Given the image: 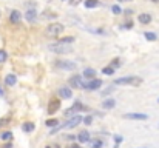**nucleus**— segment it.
I'll return each mask as SVG.
<instances>
[{
  "instance_id": "nucleus-1",
  "label": "nucleus",
  "mask_w": 159,
  "mask_h": 148,
  "mask_svg": "<svg viewBox=\"0 0 159 148\" xmlns=\"http://www.w3.org/2000/svg\"><path fill=\"white\" fill-rule=\"evenodd\" d=\"M142 83H144V79L137 77V76L119 77V79H114V82H113V85H128V86H141Z\"/></svg>"
},
{
  "instance_id": "nucleus-2",
  "label": "nucleus",
  "mask_w": 159,
  "mask_h": 148,
  "mask_svg": "<svg viewBox=\"0 0 159 148\" xmlns=\"http://www.w3.org/2000/svg\"><path fill=\"white\" fill-rule=\"evenodd\" d=\"M80 122H82V116H73L70 120H66V122H65L64 125H57V126H54V128L51 130V134L57 133V131H60V130H70V128H74V126H77Z\"/></svg>"
},
{
  "instance_id": "nucleus-3",
  "label": "nucleus",
  "mask_w": 159,
  "mask_h": 148,
  "mask_svg": "<svg viewBox=\"0 0 159 148\" xmlns=\"http://www.w3.org/2000/svg\"><path fill=\"white\" fill-rule=\"evenodd\" d=\"M65 26L62 23H50L45 28V36L46 37H59L62 32H64Z\"/></svg>"
},
{
  "instance_id": "nucleus-4",
  "label": "nucleus",
  "mask_w": 159,
  "mask_h": 148,
  "mask_svg": "<svg viewBox=\"0 0 159 148\" xmlns=\"http://www.w3.org/2000/svg\"><path fill=\"white\" fill-rule=\"evenodd\" d=\"M48 50H50L51 52H56V54H68V52H71V46L68 43L56 42V43H50V45H48Z\"/></svg>"
},
{
  "instance_id": "nucleus-5",
  "label": "nucleus",
  "mask_w": 159,
  "mask_h": 148,
  "mask_svg": "<svg viewBox=\"0 0 159 148\" xmlns=\"http://www.w3.org/2000/svg\"><path fill=\"white\" fill-rule=\"evenodd\" d=\"M56 68L64 70V71H74L77 68V63L70 62V60H57L56 62Z\"/></svg>"
},
{
  "instance_id": "nucleus-6",
  "label": "nucleus",
  "mask_w": 159,
  "mask_h": 148,
  "mask_svg": "<svg viewBox=\"0 0 159 148\" xmlns=\"http://www.w3.org/2000/svg\"><path fill=\"white\" fill-rule=\"evenodd\" d=\"M87 83L84 82L82 76H73L70 79V88H76V90H85Z\"/></svg>"
},
{
  "instance_id": "nucleus-7",
  "label": "nucleus",
  "mask_w": 159,
  "mask_h": 148,
  "mask_svg": "<svg viewBox=\"0 0 159 148\" xmlns=\"http://www.w3.org/2000/svg\"><path fill=\"white\" fill-rule=\"evenodd\" d=\"M59 110H60V99H56V97L50 99V102H48V108H46V113H48V114H56Z\"/></svg>"
},
{
  "instance_id": "nucleus-8",
  "label": "nucleus",
  "mask_w": 159,
  "mask_h": 148,
  "mask_svg": "<svg viewBox=\"0 0 159 148\" xmlns=\"http://www.w3.org/2000/svg\"><path fill=\"white\" fill-rule=\"evenodd\" d=\"M102 86V80L100 79H91L90 82L87 83V86H85V90H90V91H96V90H99Z\"/></svg>"
},
{
  "instance_id": "nucleus-9",
  "label": "nucleus",
  "mask_w": 159,
  "mask_h": 148,
  "mask_svg": "<svg viewBox=\"0 0 159 148\" xmlns=\"http://www.w3.org/2000/svg\"><path fill=\"white\" fill-rule=\"evenodd\" d=\"M124 117L131 119V120H147L148 119V116L144 113H127V114H124Z\"/></svg>"
},
{
  "instance_id": "nucleus-10",
  "label": "nucleus",
  "mask_w": 159,
  "mask_h": 148,
  "mask_svg": "<svg viewBox=\"0 0 159 148\" xmlns=\"http://www.w3.org/2000/svg\"><path fill=\"white\" fill-rule=\"evenodd\" d=\"M57 93H59L60 99H71L73 97V90L70 86H62V88H59Z\"/></svg>"
},
{
  "instance_id": "nucleus-11",
  "label": "nucleus",
  "mask_w": 159,
  "mask_h": 148,
  "mask_svg": "<svg viewBox=\"0 0 159 148\" xmlns=\"http://www.w3.org/2000/svg\"><path fill=\"white\" fill-rule=\"evenodd\" d=\"M20 20H22V14H20V11L14 9V11H11V16H9V22L12 25H17L20 23Z\"/></svg>"
},
{
  "instance_id": "nucleus-12",
  "label": "nucleus",
  "mask_w": 159,
  "mask_h": 148,
  "mask_svg": "<svg viewBox=\"0 0 159 148\" xmlns=\"http://www.w3.org/2000/svg\"><path fill=\"white\" fill-rule=\"evenodd\" d=\"M116 106V100L114 99H105L102 102V108L103 110H113Z\"/></svg>"
},
{
  "instance_id": "nucleus-13",
  "label": "nucleus",
  "mask_w": 159,
  "mask_h": 148,
  "mask_svg": "<svg viewBox=\"0 0 159 148\" xmlns=\"http://www.w3.org/2000/svg\"><path fill=\"white\" fill-rule=\"evenodd\" d=\"M76 139H77L80 144H87L88 140H90V133L88 131H80L77 136H76Z\"/></svg>"
},
{
  "instance_id": "nucleus-14",
  "label": "nucleus",
  "mask_w": 159,
  "mask_h": 148,
  "mask_svg": "<svg viewBox=\"0 0 159 148\" xmlns=\"http://www.w3.org/2000/svg\"><path fill=\"white\" fill-rule=\"evenodd\" d=\"M25 17H26V20H28L30 23L36 22V19H37V11H36V9H28V11H26V14H25Z\"/></svg>"
},
{
  "instance_id": "nucleus-15",
  "label": "nucleus",
  "mask_w": 159,
  "mask_h": 148,
  "mask_svg": "<svg viewBox=\"0 0 159 148\" xmlns=\"http://www.w3.org/2000/svg\"><path fill=\"white\" fill-rule=\"evenodd\" d=\"M82 77H85V79H94L96 77V70L94 68H85L84 70V74H82Z\"/></svg>"
},
{
  "instance_id": "nucleus-16",
  "label": "nucleus",
  "mask_w": 159,
  "mask_h": 148,
  "mask_svg": "<svg viewBox=\"0 0 159 148\" xmlns=\"http://www.w3.org/2000/svg\"><path fill=\"white\" fill-rule=\"evenodd\" d=\"M5 83L8 85V86H14L17 83V77H16V74H8V76L5 77Z\"/></svg>"
},
{
  "instance_id": "nucleus-17",
  "label": "nucleus",
  "mask_w": 159,
  "mask_h": 148,
  "mask_svg": "<svg viewBox=\"0 0 159 148\" xmlns=\"http://www.w3.org/2000/svg\"><path fill=\"white\" fill-rule=\"evenodd\" d=\"M139 22L142 23V25H148L150 22H151V16L150 14H147V12H144V14H139Z\"/></svg>"
},
{
  "instance_id": "nucleus-18",
  "label": "nucleus",
  "mask_w": 159,
  "mask_h": 148,
  "mask_svg": "<svg viewBox=\"0 0 159 148\" xmlns=\"http://www.w3.org/2000/svg\"><path fill=\"white\" fill-rule=\"evenodd\" d=\"M84 6H85V8H88V9L98 8V6H99V0H85Z\"/></svg>"
},
{
  "instance_id": "nucleus-19",
  "label": "nucleus",
  "mask_w": 159,
  "mask_h": 148,
  "mask_svg": "<svg viewBox=\"0 0 159 148\" xmlns=\"http://www.w3.org/2000/svg\"><path fill=\"white\" fill-rule=\"evenodd\" d=\"M34 128H36V125H34L33 122H25V124L22 125V130H23L25 133H33Z\"/></svg>"
},
{
  "instance_id": "nucleus-20",
  "label": "nucleus",
  "mask_w": 159,
  "mask_h": 148,
  "mask_svg": "<svg viewBox=\"0 0 159 148\" xmlns=\"http://www.w3.org/2000/svg\"><path fill=\"white\" fill-rule=\"evenodd\" d=\"M71 110L73 111H90V108L87 105H84V103H74L71 106Z\"/></svg>"
},
{
  "instance_id": "nucleus-21",
  "label": "nucleus",
  "mask_w": 159,
  "mask_h": 148,
  "mask_svg": "<svg viewBox=\"0 0 159 148\" xmlns=\"http://www.w3.org/2000/svg\"><path fill=\"white\" fill-rule=\"evenodd\" d=\"M88 142H90V145H91V148H102L103 147V142H102L100 139H94V140L90 139Z\"/></svg>"
},
{
  "instance_id": "nucleus-22",
  "label": "nucleus",
  "mask_w": 159,
  "mask_h": 148,
  "mask_svg": "<svg viewBox=\"0 0 159 148\" xmlns=\"http://www.w3.org/2000/svg\"><path fill=\"white\" fill-rule=\"evenodd\" d=\"M74 37L73 36H65V37H60L59 40H57V42H60V43H68V45H71L73 42H74Z\"/></svg>"
},
{
  "instance_id": "nucleus-23",
  "label": "nucleus",
  "mask_w": 159,
  "mask_h": 148,
  "mask_svg": "<svg viewBox=\"0 0 159 148\" xmlns=\"http://www.w3.org/2000/svg\"><path fill=\"white\" fill-rule=\"evenodd\" d=\"M144 37L147 39V40H150V42H155V40L158 39L156 32H144Z\"/></svg>"
},
{
  "instance_id": "nucleus-24",
  "label": "nucleus",
  "mask_w": 159,
  "mask_h": 148,
  "mask_svg": "<svg viewBox=\"0 0 159 148\" xmlns=\"http://www.w3.org/2000/svg\"><path fill=\"white\" fill-rule=\"evenodd\" d=\"M0 139L2 140H11L12 139V133L11 131H3L2 134H0Z\"/></svg>"
},
{
  "instance_id": "nucleus-25",
  "label": "nucleus",
  "mask_w": 159,
  "mask_h": 148,
  "mask_svg": "<svg viewBox=\"0 0 159 148\" xmlns=\"http://www.w3.org/2000/svg\"><path fill=\"white\" fill-rule=\"evenodd\" d=\"M57 124H59L57 119H48L46 122H45V125L50 126V128H54V126H57Z\"/></svg>"
},
{
  "instance_id": "nucleus-26",
  "label": "nucleus",
  "mask_w": 159,
  "mask_h": 148,
  "mask_svg": "<svg viewBox=\"0 0 159 148\" xmlns=\"http://www.w3.org/2000/svg\"><path fill=\"white\" fill-rule=\"evenodd\" d=\"M102 74H105V76H113L114 68H111V66H105V68L102 70Z\"/></svg>"
},
{
  "instance_id": "nucleus-27",
  "label": "nucleus",
  "mask_w": 159,
  "mask_h": 148,
  "mask_svg": "<svg viewBox=\"0 0 159 148\" xmlns=\"http://www.w3.org/2000/svg\"><path fill=\"white\" fill-rule=\"evenodd\" d=\"M8 60V52L5 50H0V63H5Z\"/></svg>"
},
{
  "instance_id": "nucleus-28",
  "label": "nucleus",
  "mask_w": 159,
  "mask_h": 148,
  "mask_svg": "<svg viewBox=\"0 0 159 148\" xmlns=\"http://www.w3.org/2000/svg\"><path fill=\"white\" fill-rule=\"evenodd\" d=\"M111 11H113V14H116V16L122 14V8H121L119 5H113V6H111Z\"/></svg>"
},
{
  "instance_id": "nucleus-29",
  "label": "nucleus",
  "mask_w": 159,
  "mask_h": 148,
  "mask_svg": "<svg viewBox=\"0 0 159 148\" xmlns=\"http://www.w3.org/2000/svg\"><path fill=\"white\" fill-rule=\"evenodd\" d=\"M82 122H84L85 125H91V122H93V116H85V117H82Z\"/></svg>"
},
{
  "instance_id": "nucleus-30",
  "label": "nucleus",
  "mask_w": 159,
  "mask_h": 148,
  "mask_svg": "<svg viewBox=\"0 0 159 148\" xmlns=\"http://www.w3.org/2000/svg\"><path fill=\"white\" fill-rule=\"evenodd\" d=\"M114 142H116L114 148H119V144L122 142V136H119V134H116V136H114Z\"/></svg>"
},
{
  "instance_id": "nucleus-31",
  "label": "nucleus",
  "mask_w": 159,
  "mask_h": 148,
  "mask_svg": "<svg viewBox=\"0 0 159 148\" xmlns=\"http://www.w3.org/2000/svg\"><path fill=\"white\" fill-rule=\"evenodd\" d=\"M8 124H9V117H2L0 119V128L5 126V125H8Z\"/></svg>"
},
{
  "instance_id": "nucleus-32",
  "label": "nucleus",
  "mask_w": 159,
  "mask_h": 148,
  "mask_svg": "<svg viewBox=\"0 0 159 148\" xmlns=\"http://www.w3.org/2000/svg\"><path fill=\"white\" fill-rule=\"evenodd\" d=\"M110 66H111V68H117V66H121V60H119V59H114Z\"/></svg>"
},
{
  "instance_id": "nucleus-33",
  "label": "nucleus",
  "mask_w": 159,
  "mask_h": 148,
  "mask_svg": "<svg viewBox=\"0 0 159 148\" xmlns=\"http://www.w3.org/2000/svg\"><path fill=\"white\" fill-rule=\"evenodd\" d=\"M124 28H127V29L133 28V22H127V23H125V26H124Z\"/></svg>"
},
{
  "instance_id": "nucleus-34",
  "label": "nucleus",
  "mask_w": 159,
  "mask_h": 148,
  "mask_svg": "<svg viewBox=\"0 0 159 148\" xmlns=\"http://www.w3.org/2000/svg\"><path fill=\"white\" fill-rule=\"evenodd\" d=\"M80 2H82V0H70V3H71V5H74V6H76V5H79Z\"/></svg>"
},
{
  "instance_id": "nucleus-35",
  "label": "nucleus",
  "mask_w": 159,
  "mask_h": 148,
  "mask_svg": "<svg viewBox=\"0 0 159 148\" xmlns=\"http://www.w3.org/2000/svg\"><path fill=\"white\" fill-rule=\"evenodd\" d=\"M65 137H66L68 140H74V139H76V136H73V134H68V136H65Z\"/></svg>"
},
{
  "instance_id": "nucleus-36",
  "label": "nucleus",
  "mask_w": 159,
  "mask_h": 148,
  "mask_svg": "<svg viewBox=\"0 0 159 148\" xmlns=\"http://www.w3.org/2000/svg\"><path fill=\"white\" fill-rule=\"evenodd\" d=\"M125 14H127V16H130V14H133V11H131V9H127V11H125Z\"/></svg>"
},
{
  "instance_id": "nucleus-37",
  "label": "nucleus",
  "mask_w": 159,
  "mask_h": 148,
  "mask_svg": "<svg viewBox=\"0 0 159 148\" xmlns=\"http://www.w3.org/2000/svg\"><path fill=\"white\" fill-rule=\"evenodd\" d=\"M117 2H121V3H127V2H131V0H117Z\"/></svg>"
},
{
  "instance_id": "nucleus-38",
  "label": "nucleus",
  "mask_w": 159,
  "mask_h": 148,
  "mask_svg": "<svg viewBox=\"0 0 159 148\" xmlns=\"http://www.w3.org/2000/svg\"><path fill=\"white\" fill-rule=\"evenodd\" d=\"M71 148H80L79 145H71Z\"/></svg>"
},
{
  "instance_id": "nucleus-39",
  "label": "nucleus",
  "mask_w": 159,
  "mask_h": 148,
  "mask_svg": "<svg viewBox=\"0 0 159 148\" xmlns=\"http://www.w3.org/2000/svg\"><path fill=\"white\" fill-rule=\"evenodd\" d=\"M0 96H3V90L2 88H0Z\"/></svg>"
},
{
  "instance_id": "nucleus-40",
  "label": "nucleus",
  "mask_w": 159,
  "mask_h": 148,
  "mask_svg": "<svg viewBox=\"0 0 159 148\" xmlns=\"http://www.w3.org/2000/svg\"><path fill=\"white\" fill-rule=\"evenodd\" d=\"M45 148H53V147H45Z\"/></svg>"
},
{
  "instance_id": "nucleus-41",
  "label": "nucleus",
  "mask_w": 159,
  "mask_h": 148,
  "mask_svg": "<svg viewBox=\"0 0 159 148\" xmlns=\"http://www.w3.org/2000/svg\"><path fill=\"white\" fill-rule=\"evenodd\" d=\"M153 2H159V0H153Z\"/></svg>"
},
{
  "instance_id": "nucleus-42",
  "label": "nucleus",
  "mask_w": 159,
  "mask_h": 148,
  "mask_svg": "<svg viewBox=\"0 0 159 148\" xmlns=\"http://www.w3.org/2000/svg\"><path fill=\"white\" fill-rule=\"evenodd\" d=\"M64 2H66V0H64Z\"/></svg>"
},
{
  "instance_id": "nucleus-43",
  "label": "nucleus",
  "mask_w": 159,
  "mask_h": 148,
  "mask_svg": "<svg viewBox=\"0 0 159 148\" xmlns=\"http://www.w3.org/2000/svg\"><path fill=\"white\" fill-rule=\"evenodd\" d=\"M158 102H159V99H158Z\"/></svg>"
}]
</instances>
